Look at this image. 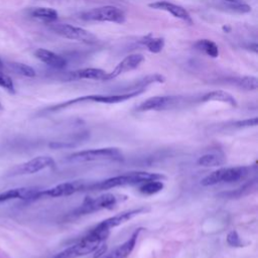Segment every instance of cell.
<instances>
[{"mask_svg":"<svg viewBox=\"0 0 258 258\" xmlns=\"http://www.w3.org/2000/svg\"><path fill=\"white\" fill-rule=\"evenodd\" d=\"M164 175L156 172H147V171H134L128 172L125 174L115 175L104 180L91 183L87 185L86 190H105L110 188H115L118 186H125V185H136L141 184L142 182L154 179L162 180Z\"/></svg>","mask_w":258,"mask_h":258,"instance_id":"obj_1","label":"cell"},{"mask_svg":"<svg viewBox=\"0 0 258 258\" xmlns=\"http://www.w3.org/2000/svg\"><path fill=\"white\" fill-rule=\"evenodd\" d=\"M144 92V88L137 89L136 91L125 93V94H119V95H89V96H82L78 97L72 100H68L66 102L59 103L57 105L51 106L48 108V111H58L64 108H68L70 106L76 105L78 103H84V102H94V103H102V104H117L125 102L129 99H132Z\"/></svg>","mask_w":258,"mask_h":258,"instance_id":"obj_2","label":"cell"},{"mask_svg":"<svg viewBox=\"0 0 258 258\" xmlns=\"http://www.w3.org/2000/svg\"><path fill=\"white\" fill-rule=\"evenodd\" d=\"M68 159L73 162H91L99 160L121 161L123 155L116 147H103L74 152L68 156Z\"/></svg>","mask_w":258,"mask_h":258,"instance_id":"obj_3","label":"cell"},{"mask_svg":"<svg viewBox=\"0 0 258 258\" xmlns=\"http://www.w3.org/2000/svg\"><path fill=\"white\" fill-rule=\"evenodd\" d=\"M249 168L246 166L220 167L201 180L203 186H212L221 182H235L244 178L248 174Z\"/></svg>","mask_w":258,"mask_h":258,"instance_id":"obj_4","label":"cell"},{"mask_svg":"<svg viewBox=\"0 0 258 258\" xmlns=\"http://www.w3.org/2000/svg\"><path fill=\"white\" fill-rule=\"evenodd\" d=\"M119 201V197L114 194L107 192L96 198L86 197L83 204L73 213V216H82L102 210L113 209Z\"/></svg>","mask_w":258,"mask_h":258,"instance_id":"obj_5","label":"cell"},{"mask_svg":"<svg viewBox=\"0 0 258 258\" xmlns=\"http://www.w3.org/2000/svg\"><path fill=\"white\" fill-rule=\"evenodd\" d=\"M81 18L88 21H101V22H114L123 23L125 22L126 16L123 10L116 6L106 5L98 8H93L81 14Z\"/></svg>","mask_w":258,"mask_h":258,"instance_id":"obj_6","label":"cell"},{"mask_svg":"<svg viewBox=\"0 0 258 258\" xmlns=\"http://www.w3.org/2000/svg\"><path fill=\"white\" fill-rule=\"evenodd\" d=\"M49 28L55 34L68 39L78 40L86 43H94L97 41V37L93 33L82 27L67 23H52L50 24Z\"/></svg>","mask_w":258,"mask_h":258,"instance_id":"obj_7","label":"cell"},{"mask_svg":"<svg viewBox=\"0 0 258 258\" xmlns=\"http://www.w3.org/2000/svg\"><path fill=\"white\" fill-rule=\"evenodd\" d=\"M87 184L84 181H68L56 184L46 189H39L36 195V200L42 198H60L74 195L81 190H86Z\"/></svg>","mask_w":258,"mask_h":258,"instance_id":"obj_8","label":"cell"},{"mask_svg":"<svg viewBox=\"0 0 258 258\" xmlns=\"http://www.w3.org/2000/svg\"><path fill=\"white\" fill-rule=\"evenodd\" d=\"M55 162L52 157L47 155H40L31 158L21 164L15 166L12 170L13 175H23V174H33L39 172L46 168L54 167Z\"/></svg>","mask_w":258,"mask_h":258,"instance_id":"obj_9","label":"cell"},{"mask_svg":"<svg viewBox=\"0 0 258 258\" xmlns=\"http://www.w3.org/2000/svg\"><path fill=\"white\" fill-rule=\"evenodd\" d=\"M99 245V243L90 241L83 237L79 242L58 252L51 258H79L95 252L100 247Z\"/></svg>","mask_w":258,"mask_h":258,"instance_id":"obj_10","label":"cell"},{"mask_svg":"<svg viewBox=\"0 0 258 258\" xmlns=\"http://www.w3.org/2000/svg\"><path fill=\"white\" fill-rule=\"evenodd\" d=\"M148 211L147 208L145 207H141V208H137V209H132V210H127L124 211L122 213H119L115 216H112L108 219H105L104 221H102L101 223L98 224L99 227L110 231L113 228H116L122 224H125L126 222L132 220L133 218L137 217L138 215L141 214H145Z\"/></svg>","mask_w":258,"mask_h":258,"instance_id":"obj_11","label":"cell"},{"mask_svg":"<svg viewBox=\"0 0 258 258\" xmlns=\"http://www.w3.org/2000/svg\"><path fill=\"white\" fill-rule=\"evenodd\" d=\"M177 97L174 96H155L148 98L143 101L136 107V111L138 112H146V111H159L165 110L167 108L172 107L177 102Z\"/></svg>","mask_w":258,"mask_h":258,"instance_id":"obj_12","label":"cell"},{"mask_svg":"<svg viewBox=\"0 0 258 258\" xmlns=\"http://www.w3.org/2000/svg\"><path fill=\"white\" fill-rule=\"evenodd\" d=\"M144 61V56L140 53H132L123 58L111 73H107L105 81L117 78L118 76L137 69Z\"/></svg>","mask_w":258,"mask_h":258,"instance_id":"obj_13","label":"cell"},{"mask_svg":"<svg viewBox=\"0 0 258 258\" xmlns=\"http://www.w3.org/2000/svg\"><path fill=\"white\" fill-rule=\"evenodd\" d=\"M148 7L152 8V9H156V10L166 11V12L172 14L174 17L181 19L184 22L188 23L189 25H192V23H194L191 16L187 12V10L185 8H183L182 6H179V5L167 2V1H156L153 3H149Z\"/></svg>","mask_w":258,"mask_h":258,"instance_id":"obj_14","label":"cell"},{"mask_svg":"<svg viewBox=\"0 0 258 258\" xmlns=\"http://www.w3.org/2000/svg\"><path fill=\"white\" fill-rule=\"evenodd\" d=\"M38 188L35 187H15L0 192V204L11 200H22V201H34Z\"/></svg>","mask_w":258,"mask_h":258,"instance_id":"obj_15","label":"cell"},{"mask_svg":"<svg viewBox=\"0 0 258 258\" xmlns=\"http://www.w3.org/2000/svg\"><path fill=\"white\" fill-rule=\"evenodd\" d=\"M142 230H143V228L136 229L132 233V235L130 236V238L128 240H126L123 244L119 245L117 248H115L112 252H110L104 258H127L132 253V251L134 250L137 239H138L139 234L141 233Z\"/></svg>","mask_w":258,"mask_h":258,"instance_id":"obj_16","label":"cell"},{"mask_svg":"<svg viewBox=\"0 0 258 258\" xmlns=\"http://www.w3.org/2000/svg\"><path fill=\"white\" fill-rule=\"evenodd\" d=\"M34 55L48 67L56 70H61L66 67L67 60L59 54H56L45 48H38L34 51Z\"/></svg>","mask_w":258,"mask_h":258,"instance_id":"obj_17","label":"cell"},{"mask_svg":"<svg viewBox=\"0 0 258 258\" xmlns=\"http://www.w3.org/2000/svg\"><path fill=\"white\" fill-rule=\"evenodd\" d=\"M107 76V72L102 69L97 68H86L81 69L75 72H71L68 75V80H98V81H105Z\"/></svg>","mask_w":258,"mask_h":258,"instance_id":"obj_18","label":"cell"},{"mask_svg":"<svg viewBox=\"0 0 258 258\" xmlns=\"http://www.w3.org/2000/svg\"><path fill=\"white\" fill-rule=\"evenodd\" d=\"M203 102H210V101H218V102H223L226 104H229L232 107L237 106V101L236 99L228 92L223 91V90H216L209 92L205 94L202 97Z\"/></svg>","mask_w":258,"mask_h":258,"instance_id":"obj_19","label":"cell"},{"mask_svg":"<svg viewBox=\"0 0 258 258\" xmlns=\"http://www.w3.org/2000/svg\"><path fill=\"white\" fill-rule=\"evenodd\" d=\"M195 49L211 56V57H218L219 56V47L218 45L210 40V39H199L194 44Z\"/></svg>","mask_w":258,"mask_h":258,"instance_id":"obj_20","label":"cell"},{"mask_svg":"<svg viewBox=\"0 0 258 258\" xmlns=\"http://www.w3.org/2000/svg\"><path fill=\"white\" fill-rule=\"evenodd\" d=\"M30 14L34 18L40 19V20L46 21V22H53L54 20L57 19V16H58V13L56 10H54L53 8H48V7L33 8L30 11Z\"/></svg>","mask_w":258,"mask_h":258,"instance_id":"obj_21","label":"cell"},{"mask_svg":"<svg viewBox=\"0 0 258 258\" xmlns=\"http://www.w3.org/2000/svg\"><path fill=\"white\" fill-rule=\"evenodd\" d=\"M163 187L164 184L160 179H154L142 182L139 185V191L145 196H151L159 192L163 189Z\"/></svg>","mask_w":258,"mask_h":258,"instance_id":"obj_22","label":"cell"},{"mask_svg":"<svg viewBox=\"0 0 258 258\" xmlns=\"http://www.w3.org/2000/svg\"><path fill=\"white\" fill-rule=\"evenodd\" d=\"M8 68L17 75L26 77V78H33L35 77V71L30 67L22 62H9Z\"/></svg>","mask_w":258,"mask_h":258,"instance_id":"obj_23","label":"cell"},{"mask_svg":"<svg viewBox=\"0 0 258 258\" xmlns=\"http://www.w3.org/2000/svg\"><path fill=\"white\" fill-rule=\"evenodd\" d=\"M236 86L246 91H255L258 88V79L253 76H245L235 80Z\"/></svg>","mask_w":258,"mask_h":258,"instance_id":"obj_24","label":"cell"},{"mask_svg":"<svg viewBox=\"0 0 258 258\" xmlns=\"http://www.w3.org/2000/svg\"><path fill=\"white\" fill-rule=\"evenodd\" d=\"M198 164L201 166L205 167H210V166H220L223 164V159L217 154L213 153H208L202 155L198 159Z\"/></svg>","mask_w":258,"mask_h":258,"instance_id":"obj_25","label":"cell"},{"mask_svg":"<svg viewBox=\"0 0 258 258\" xmlns=\"http://www.w3.org/2000/svg\"><path fill=\"white\" fill-rule=\"evenodd\" d=\"M145 45L150 52L158 53L164 47V39L162 37H151L145 41Z\"/></svg>","mask_w":258,"mask_h":258,"instance_id":"obj_26","label":"cell"},{"mask_svg":"<svg viewBox=\"0 0 258 258\" xmlns=\"http://www.w3.org/2000/svg\"><path fill=\"white\" fill-rule=\"evenodd\" d=\"M0 87L5 89V90H7L10 93H14L15 92L13 81L11 80V78L9 76L4 74L1 69H0Z\"/></svg>","mask_w":258,"mask_h":258,"instance_id":"obj_27","label":"cell"},{"mask_svg":"<svg viewBox=\"0 0 258 258\" xmlns=\"http://www.w3.org/2000/svg\"><path fill=\"white\" fill-rule=\"evenodd\" d=\"M226 240H227V243H228L230 246H232V247L240 248V247H243V246H244V244H243V242H242L240 236L238 235L237 231H234V230H233V231L229 232L228 235H227Z\"/></svg>","mask_w":258,"mask_h":258,"instance_id":"obj_28","label":"cell"},{"mask_svg":"<svg viewBox=\"0 0 258 258\" xmlns=\"http://www.w3.org/2000/svg\"><path fill=\"white\" fill-rule=\"evenodd\" d=\"M258 123V118L254 117L251 119H244V120H239L233 123L234 127L237 128H247V127H253L256 126Z\"/></svg>","mask_w":258,"mask_h":258,"instance_id":"obj_29","label":"cell"},{"mask_svg":"<svg viewBox=\"0 0 258 258\" xmlns=\"http://www.w3.org/2000/svg\"><path fill=\"white\" fill-rule=\"evenodd\" d=\"M228 8L232 11L238 12V13H248L251 11V6L245 3H234V4H229Z\"/></svg>","mask_w":258,"mask_h":258,"instance_id":"obj_30","label":"cell"},{"mask_svg":"<svg viewBox=\"0 0 258 258\" xmlns=\"http://www.w3.org/2000/svg\"><path fill=\"white\" fill-rule=\"evenodd\" d=\"M228 2L229 4H234V3H243V0H224Z\"/></svg>","mask_w":258,"mask_h":258,"instance_id":"obj_31","label":"cell"},{"mask_svg":"<svg viewBox=\"0 0 258 258\" xmlns=\"http://www.w3.org/2000/svg\"><path fill=\"white\" fill-rule=\"evenodd\" d=\"M223 30L226 31V32H230V31H231V27H230V26H227V25H224V26H223Z\"/></svg>","mask_w":258,"mask_h":258,"instance_id":"obj_32","label":"cell"},{"mask_svg":"<svg viewBox=\"0 0 258 258\" xmlns=\"http://www.w3.org/2000/svg\"><path fill=\"white\" fill-rule=\"evenodd\" d=\"M2 68H3V62H2V60L0 59V69L2 70Z\"/></svg>","mask_w":258,"mask_h":258,"instance_id":"obj_33","label":"cell"},{"mask_svg":"<svg viewBox=\"0 0 258 258\" xmlns=\"http://www.w3.org/2000/svg\"><path fill=\"white\" fill-rule=\"evenodd\" d=\"M3 109V106H2V104L0 103V110H2Z\"/></svg>","mask_w":258,"mask_h":258,"instance_id":"obj_34","label":"cell"}]
</instances>
